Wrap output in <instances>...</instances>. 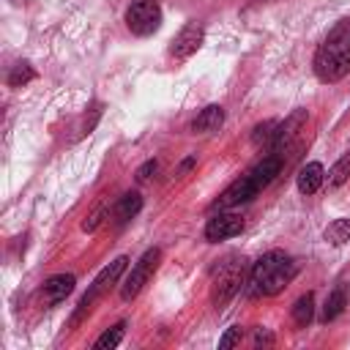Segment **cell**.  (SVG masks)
Segmentation results:
<instances>
[{"label": "cell", "mask_w": 350, "mask_h": 350, "mask_svg": "<svg viewBox=\"0 0 350 350\" xmlns=\"http://www.w3.org/2000/svg\"><path fill=\"white\" fill-rule=\"evenodd\" d=\"M312 68L320 82H339L350 74V16L339 19L320 41Z\"/></svg>", "instance_id": "1"}, {"label": "cell", "mask_w": 350, "mask_h": 350, "mask_svg": "<svg viewBox=\"0 0 350 350\" xmlns=\"http://www.w3.org/2000/svg\"><path fill=\"white\" fill-rule=\"evenodd\" d=\"M295 271L298 268H295L293 257L279 252V249H273V252L262 254L252 265V271H249V293L252 295H265V298L279 295L293 282Z\"/></svg>", "instance_id": "2"}, {"label": "cell", "mask_w": 350, "mask_h": 350, "mask_svg": "<svg viewBox=\"0 0 350 350\" xmlns=\"http://www.w3.org/2000/svg\"><path fill=\"white\" fill-rule=\"evenodd\" d=\"M126 265H129V257H115L107 268H101V273L93 279V284L88 287V293L79 298V304H77V309H74V314H71V320H68V325L74 328V325H79L82 323V317L90 312V306L109 290V287H115L118 284V279L123 276V271H126Z\"/></svg>", "instance_id": "3"}, {"label": "cell", "mask_w": 350, "mask_h": 350, "mask_svg": "<svg viewBox=\"0 0 350 350\" xmlns=\"http://www.w3.org/2000/svg\"><path fill=\"white\" fill-rule=\"evenodd\" d=\"M243 257H238V254H230V257H224L219 265H216V271H213V284H211V301L216 304V306H221V304H227L238 290H241V284H243Z\"/></svg>", "instance_id": "4"}, {"label": "cell", "mask_w": 350, "mask_h": 350, "mask_svg": "<svg viewBox=\"0 0 350 350\" xmlns=\"http://www.w3.org/2000/svg\"><path fill=\"white\" fill-rule=\"evenodd\" d=\"M159 260H161V249H159V246H150V249L142 252V257L134 262V268L129 271V276H126V282H123V287H120V298H123V301H134V298L142 293V287H145L148 279L153 276Z\"/></svg>", "instance_id": "5"}, {"label": "cell", "mask_w": 350, "mask_h": 350, "mask_svg": "<svg viewBox=\"0 0 350 350\" xmlns=\"http://www.w3.org/2000/svg\"><path fill=\"white\" fill-rule=\"evenodd\" d=\"M126 25L134 36H153L161 27L159 0H131V5L126 8Z\"/></svg>", "instance_id": "6"}, {"label": "cell", "mask_w": 350, "mask_h": 350, "mask_svg": "<svg viewBox=\"0 0 350 350\" xmlns=\"http://www.w3.org/2000/svg\"><path fill=\"white\" fill-rule=\"evenodd\" d=\"M262 189H260V183L252 178V172H246V175H241V178H235L216 200H213V211H230V208H238V205H246V202H252L257 194H260Z\"/></svg>", "instance_id": "7"}, {"label": "cell", "mask_w": 350, "mask_h": 350, "mask_svg": "<svg viewBox=\"0 0 350 350\" xmlns=\"http://www.w3.org/2000/svg\"><path fill=\"white\" fill-rule=\"evenodd\" d=\"M202 38H205L202 25H200V22H186V25L178 30V36L170 41V55H172L175 60H186V57H191V55L200 49Z\"/></svg>", "instance_id": "8"}, {"label": "cell", "mask_w": 350, "mask_h": 350, "mask_svg": "<svg viewBox=\"0 0 350 350\" xmlns=\"http://www.w3.org/2000/svg\"><path fill=\"white\" fill-rule=\"evenodd\" d=\"M241 230H243V219H241L238 213H230V211H213V216H211L208 224H205V238H208L211 243H216V241L241 235Z\"/></svg>", "instance_id": "9"}, {"label": "cell", "mask_w": 350, "mask_h": 350, "mask_svg": "<svg viewBox=\"0 0 350 350\" xmlns=\"http://www.w3.org/2000/svg\"><path fill=\"white\" fill-rule=\"evenodd\" d=\"M74 284H77L74 273H55V276H49L44 282V298H46V304L55 306V304L66 301V295L74 290Z\"/></svg>", "instance_id": "10"}, {"label": "cell", "mask_w": 350, "mask_h": 350, "mask_svg": "<svg viewBox=\"0 0 350 350\" xmlns=\"http://www.w3.org/2000/svg\"><path fill=\"white\" fill-rule=\"evenodd\" d=\"M323 180H325V170H323L320 161L304 164V167L298 170V175H295V186H298L301 194H314V191L323 186Z\"/></svg>", "instance_id": "11"}, {"label": "cell", "mask_w": 350, "mask_h": 350, "mask_svg": "<svg viewBox=\"0 0 350 350\" xmlns=\"http://www.w3.org/2000/svg\"><path fill=\"white\" fill-rule=\"evenodd\" d=\"M139 208H142V197H139L137 191H126V194L118 197V202L112 205V219H115V224H118V227L129 224V221L139 213Z\"/></svg>", "instance_id": "12"}, {"label": "cell", "mask_w": 350, "mask_h": 350, "mask_svg": "<svg viewBox=\"0 0 350 350\" xmlns=\"http://www.w3.org/2000/svg\"><path fill=\"white\" fill-rule=\"evenodd\" d=\"M282 164H284V159L273 153V156H265L262 161H257L249 172H252V178L260 183V189H265V186H268V183L282 172Z\"/></svg>", "instance_id": "13"}, {"label": "cell", "mask_w": 350, "mask_h": 350, "mask_svg": "<svg viewBox=\"0 0 350 350\" xmlns=\"http://www.w3.org/2000/svg\"><path fill=\"white\" fill-rule=\"evenodd\" d=\"M345 306H347V284H345V282H339V284L331 290V295L325 298L323 312H320V320H323V323L336 320V317L345 312Z\"/></svg>", "instance_id": "14"}, {"label": "cell", "mask_w": 350, "mask_h": 350, "mask_svg": "<svg viewBox=\"0 0 350 350\" xmlns=\"http://www.w3.org/2000/svg\"><path fill=\"white\" fill-rule=\"evenodd\" d=\"M221 123H224V109H221L219 104H208V107L194 118L191 129H194L197 134H211V131H216Z\"/></svg>", "instance_id": "15"}, {"label": "cell", "mask_w": 350, "mask_h": 350, "mask_svg": "<svg viewBox=\"0 0 350 350\" xmlns=\"http://www.w3.org/2000/svg\"><path fill=\"white\" fill-rule=\"evenodd\" d=\"M323 238H325L331 246H342V243H347V241H350V219H347V216L334 219V221L325 227Z\"/></svg>", "instance_id": "16"}, {"label": "cell", "mask_w": 350, "mask_h": 350, "mask_svg": "<svg viewBox=\"0 0 350 350\" xmlns=\"http://www.w3.org/2000/svg\"><path fill=\"white\" fill-rule=\"evenodd\" d=\"M276 131H279V123H276V120H265V123L254 126V131H252V145H254V148H273Z\"/></svg>", "instance_id": "17"}, {"label": "cell", "mask_w": 350, "mask_h": 350, "mask_svg": "<svg viewBox=\"0 0 350 350\" xmlns=\"http://www.w3.org/2000/svg\"><path fill=\"white\" fill-rule=\"evenodd\" d=\"M312 317H314V298H312V293H306L293 304V323L298 328H304L312 323Z\"/></svg>", "instance_id": "18"}, {"label": "cell", "mask_w": 350, "mask_h": 350, "mask_svg": "<svg viewBox=\"0 0 350 350\" xmlns=\"http://www.w3.org/2000/svg\"><path fill=\"white\" fill-rule=\"evenodd\" d=\"M123 328H126V323L112 325L109 331H104V334L93 342V347H96V350H112V347H118V345L123 342Z\"/></svg>", "instance_id": "19"}, {"label": "cell", "mask_w": 350, "mask_h": 350, "mask_svg": "<svg viewBox=\"0 0 350 350\" xmlns=\"http://www.w3.org/2000/svg\"><path fill=\"white\" fill-rule=\"evenodd\" d=\"M347 178H350V153H345V156L328 170V186L336 189V186H342Z\"/></svg>", "instance_id": "20"}, {"label": "cell", "mask_w": 350, "mask_h": 350, "mask_svg": "<svg viewBox=\"0 0 350 350\" xmlns=\"http://www.w3.org/2000/svg\"><path fill=\"white\" fill-rule=\"evenodd\" d=\"M30 79H36V71H33L30 63H16V66L11 68V74H8V85H11V88H22V85H27Z\"/></svg>", "instance_id": "21"}, {"label": "cell", "mask_w": 350, "mask_h": 350, "mask_svg": "<svg viewBox=\"0 0 350 350\" xmlns=\"http://www.w3.org/2000/svg\"><path fill=\"white\" fill-rule=\"evenodd\" d=\"M104 216H109V205H107V202H98V205L93 208V213L82 221V230H85V232H93V230L104 221Z\"/></svg>", "instance_id": "22"}, {"label": "cell", "mask_w": 350, "mask_h": 350, "mask_svg": "<svg viewBox=\"0 0 350 350\" xmlns=\"http://www.w3.org/2000/svg\"><path fill=\"white\" fill-rule=\"evenodd\" d=\"M241 339H243V328H241V325H232V328H227L224 336L219 339V347H221V350H230V347L241 345Z\"/></svg>", "instance_id": "23"}, {"label": "cell", "mask_w": 350, "mask_h": 350, "mask_svg": "<svg viewBox=\"0 0 350 350\" xmlns=\"http://www.w3.org/2000/svg\"><path fill=\"white\" fill-rule=\"evenodd\" d=\"M156 167H159V161H156V159H148V161H145V164L137 170V180H139V183H145V180H148V178L156 172Z\"/></svg>", "instance_id": "24"}, {"label": "cell", "mask_w": 350, "mask_h": 350, "mask_svg": "<svg viewBox=\"0 0 350 350\" xmlns=\"http://www.w3.org/2000/svg\"><path fill=\"white\" fill-rule=\"evenodd\" d=\"M273 342V336L265 331V328H257L254 331V347H260V345H271Z\"/></svg>", "instance_id": "25"}, {"label": "cell", "mask_w": 350, "mask_h": 350, "mask_svg": "<svg viewBox=\"0 0 350 350\" xmlns=\"http://www.w3.org/2000/svg\"><path fill=\"white\" fill-rule=\"evenodd\" d=\"M191 167H194V159H186V161L178 167V175H183V172H186V170H191Z\"/></svg>", "instance_id": "26"}]
</instances>
